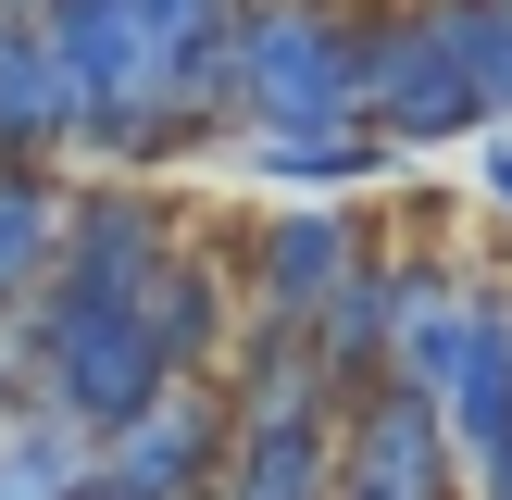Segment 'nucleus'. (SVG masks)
<instances>
[{
	"mask_svg": "<svg viewBox=\"0 0 512 500\" xmlns=\"http://www.w3.org/2000/svg\"><path fill=\"white\" fill-rule=\"evenodd\" d=\"M0 13H25V0H0Z\"/></svg>",
	"mask_w": 512,
	"mask_h": 500,
	"instance_id": "ddd939ff",
	"label": "nucleus"
},
{
	"mask_svg": "<svg viewBox=\"0 0 512 500\" xmlns=\"http://www.w3.org/2000/svg\"><path fill=\"white\" fill-rule=\"evenodd\" d=\"M225 463V413L200 388H163L150 413H125L88 463V500H200Z\"/></svg>",
	"mask_w": 512,
	"mask_h": 500,
	"instance_id": "f03ea898",
	"label": "nucleus"
},
{
	"mask_svg": "<svg viewBox=\"0 0 512 500\" xmlns=\"http://www.w3.org/2000/svg\"><path fill=\"white\" fill-rule=\"evenodd\" d=\"M450 425H438V400H413V388H363V413L338 425V488L325 500H450Z\"/></svg>",
	"mask_w": 512,
	"mask_h": 500,
	"instance_id": "7ed1b4c3",
	"label": "nucleus"
},
{
	"mask_svg": "<svg viewBox=\"0 0 512 500\" xmlns=\"http://www.w3.org/2000/svg\"><path fill=\"white\" fill-rule=\"evenodd\" d=\"M138 325H150V350H163V375L188 388V363L213 350V325H225V288H213V263H163L138 288Z\"/></svg>",
	"mask_w": 512,
	"mask_h": 500,
	"instance_id": "0eeeda50",
	"label": "nucleus"
},
{
	"mask_svg": "<svg viewBox=\"0 0 512 500\" xmlns=\"http://www.w3.org/2000/svg\"><path fill=\"white\" fill-rule=\"evenodd\" d=\"M363 38L325 25L313 0H263V13L225 25V100L263 138H350V113H363Z\"/></svg>",
	"mask_w": 512,
	"mask_h": 500,
	"instance_id": "f257e3e1",
	"label": "nucleus"
},
{
	"mask_svg": "<svg viewBox=\"0 0 512 500\" xmlns=\"http://www.w3.org/2000/svg\"><path fill=\"white\" fill-rule=\"evenodd\" d=\"M363 275V238H350L338 213H288L263 225V313L275 325H325V300Z\"/></svg>",
	"mask_w": 512,
	"mask_h": 500,
	"instance_id": "39448f33",
	"label": "nucleus"
},
{
	"mask_svg": "<svg viewBox=\"0 0 512 500\" xmlns=\"http://www.w3.org/2000/svg\"><path fill=\"white\" fill-rule=\"evenodd\" d=\"M63 125H88L75 63L50 50L38 13H0V150H38V138H63Z\"/></svg>",
	"mask_w": 512,
	"mask_h": 500,
	"instance_id": "423d86ee",
	"label": "nucleus"
},
{
	"mask_svg": "<svg viewBox=\"0 0 512 500\" xmlns=\"http://www.w3.org/2000/svg\"><path fill=\"white\" fill-rule=\"evenodd\" d=\"M50 263H63V213H50V188L25 163H0V300L50 288Z\"/></svg>",
	"mask_w": 512,
	"mask_h": 500,
	"instance_id": "1a4fd4ad",
	"label": "nucleus"
},
{
	"mask_svg": "<svg viewBox=\"0 0 512 500\" xmlns=\"http://www.w3.org/2000/svg\"><path fill=\"white\" fill-rule=\"evenodd\" d=\"M338 488V425L288 413V425H238L213 463V500H325Z\"/></svg>",
	"mask_w": 512,
	"mask_h": 500,
	"instance_id": "20e7f679",
	"label": "nucleus"
},
{
	"mask_svg": "<svg viewBox=\"0 0 512 500\" xmlns=\"http://www.w3.org/2000/svg\"><path fill=\"white\" fill-rule=\"evenodd\" d=\"M488 188H500V200H512V138H500V150H488Z\"/></svg>",
	"mask_w": 512,
	"mask_h": 500,
	"instance_id": "f8f14e48",
	"label": "nucleus"
},
{
	"mask_svg": "<svg viewBox=\"0 0 512 500\" xmlns=\"http://www.w3.org/2000/svg\"><path fill=\"white\" fill-rule=\"evenodd\" d=\"M88 463H100V438H88V425H13V438H0V500H88Z\"/></svg>",
	"mask_w": 512,
	"mask_h": 500,
	"instance_id": "6e6552de",
	"label": "nucleus"
},
{
	"mask_svg": "<svg viewBox=\"0 0 512 500\" xmlns=\"http://www.w3.org/2000/svg\"><path fill=\"white\" fill-rule=\"evenodd\" d=\"M263 163H275V175H363L375 138H263Z\"/></svg>",
	"mask_w": 512,
	"mask_h": 500,
	"instance_id": "9b49d317",
	"label": "nucleus"
},
{
	"mask_svg": "<svg viewBox=\"0 0 512 500\" xmlns=\"http://www.w3.org/2000/svg\"><path fill=\"white\" fill-rule=\"evenodd\" d=\"M438 38L463 50L475 100H488V113H512V0H438Z\"/></svg>",
	"mask_w": 512,
	"mask_h": 500,
	"instance_id": "9d476101",
	"label": "nucleus"
}]
</instances>
